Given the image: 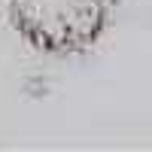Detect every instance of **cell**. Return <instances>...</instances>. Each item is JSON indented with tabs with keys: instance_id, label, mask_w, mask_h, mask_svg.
Returning <instances> with one entry per match:
<instances>
[{
	"instance_id": "obj_1",
	"label": "cell",
	"mask_w": 152,
	"mask_h": 152,
	"mask_svg": "<svg viewBox=\"0 0 152 152\" xmlns=\"http://www.w3.org/2000/svg\"><path fill=\"white\" fill-rule=\"evenodd\" d=\"M9 15L34 49L73 55L104 37L113 18V0H9Z\"/></svg>"
}]
</instances>
